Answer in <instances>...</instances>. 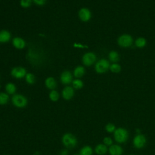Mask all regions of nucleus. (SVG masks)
<instances>
[{
    "instance_id": "obj_1",
    "label": "nucleus",
    "mask_w": 155,
    "mask_h": 155,
    "mask_svg": "<svg viewBox=\"0 0 155 155\" xmlns=\"http://www.w3.org/2000/svg\"><path fill=\"white\" fill-rule=\"evenodd\" d=\"M114 139L119 143H123L127 141L129 134L127 129L122 127H119L116 129L113 133Z\"/></svg>"
},
{
    "instance_id": "obj_2",
    "label": "nucleus",
    "mask_w": 155,
    "mask_h": 155,
    "mask_svg": "<svg viewBox=\"0 0 155 155\" xmlns=\"http://www.w3.org/2000/svg\"><path fill=\"white\" fill-rule=\"evenodd\" d=\"M62 144L68 148H72L76 146L78 143L77 138L71 133H65L62 137Z\"/></svg>"
},
{
    "instance_id": "obj_3",
    "label": "nucleus",
    "mask_w": 155,
    "mask_h": 155,
    "mask_svg": "<svg viewBox=\"0 0 155 155\" xmlns=\"http://www.w3.org/2000/svg\"><path fill=\"white\" fill-rule=\"evenodd\" d=\"M12 102L14 106L19 108L25 107L28 104V100L26 97L20 94H14L12 97Z\"/></svg>"
},
{
    "instance_id": "obj_4",
    "label": "nucleus",
    "mask_w": 155,
    "mask_h": 155,
    "mask_svg": "<svg viewBox=\"0 0 155 155\" xmlns=\"http://www.w3.org/2000/svg\"><path fill=\"white\" fill-rule=\"evenodd\" d=\"M133 42V39L130 35L124 34L120 35L117 39L118 45L123 48H128L131 46Z\"/></svg>"
},
{
    "instance_id": "obj_5",
    "label": "nucleus",
    "mask_w": 155,
    "mask_h": 155,
    "mask_svg": "<svg viewBox=\"0 0 155 155\" xmlns=\"http://www.w3.org/2000/svg\"><path fill=\"white\" fill-rule=\"evenodd\" d=\"M147 143V138L145 135L142 133L137 134L133 139V145L137 149L143 148Z\"/></svg>"
},
{
    "instance_id": "obj_6",
    "label": "nucleus",
    "mask_w": 155,
    "mask_h": 155,
    "mask_svg": "<svg viewBox=\"0 0 155 155\" xmlns=\"http://www.w3.org/2000/svg\"><path fill=\"white\" fill-rule=\"evenodd\" d=\"M110 64L105 59H101L99 60L95 64V70L97 73H104L110 69Z\"/></svg>"
},
{
    "instance_id": "obj_7",
    "label": "nucleus",
    "mask_w": 155,
    "mask_h": 155,
    "mask_svg": "<svg viewBox=\"0 0 155 155\" xmlns=\"http://www.w3.org/2000/svg\"><path fill=\"white\" fill-rule=\"evenodd\" d=\"M82 63L85 66H91L96 61V56L94 53L88 52L85 53L82 58Z\"/></svg>"
},
{
    "instance_id": "obj_8",
    "label": "nucleus",
    "mask_w": 155,
    "mask_h": 155,
    "mask_svg": "<svg viewBox=\"0 0 155 155\" xmlns=\"http://www.w3.org/2000/svg\"><path fill=\"white\" fill-rule=\"evenodd\" d=\"M25 68L22 67H16L12 69L11 75L16 79H21L24 78L27 74Z\"/></svg>"
},
{
    "instance_id": "obj_9",
    "label": "nucleus",
    "mask_w": 155,
    "mask_h": 155,
    "mask_svg": "<svg viewBox=\"0 0 155 155\" xmlns=\"http://www.w3.org/2000/svg\"><path fill=\"white\" fill-rule=\"evenodd\" d=\"M78 16L82 21L87 22L90 21L91 18V13L88 8L83 7L79 10L78 12Z\"/></svg>"
},
{
    "instance_id": "obj_10",
    "label": "nucleus",
    "mask_w": 155,
    "mask_h": 155,
    "mask_svg": "<svg viewBox=\"0 0 155 155\" xmlns=\"http://www.w3.org/2000/svg\"><path fill=\"white\" fill-rule=\"evenodd\" d=\"M74 94V88L70 86L65 87L62 91V96L65 100H70L73 98Z\"/></svg>"
},
{
    "instance_id": "obj_11",
    "label": "nucleus",
    "mask_w": 155,
    "mask_h": 155,
    "mask_svg": "<svg viewBox=\"0 0 155 155\" xmlns=\"http://www.w3.org/2000/svg\"><path fill=\"white\" fill-rule=\"evenodd\" d=\"M60 80L63 84H70L73 81V76L71 72L68 70L64 71L61 74Z\"/></svg>"
},
{
    "instance_id": "obj_12",
    "label": "nucleus",
    "mask_w": 155,
    "mask_h": 155,
    "mask_svg": "<svg viewBox=\"0 0 155 155\" xmlns=\"http://www.w3.org/2000/svg\"><path fill=\"white\" fill-rule=\"evenodd\" d=\"M123 151L122 147L117 144H113L108 148L110 155H122Z\"/></svg>"
},
{
    "instance_id": "obj_13",
    "label": "nucleus",
    "mask_w": 155,
    "mask_h": 155,
    "mask_svg": "<svg viewBox=\"0 0 155 155\" xmlns=\"http://www.w3.org/2000/svg\"><path fill=\"white\" fill-rule=\"evenodd\" d=\"M12 44L15 48L19 49V50L23 49L25 47V45H26V43H25V41H24V39H23L22 38H21L20 37L14 38L12 40Z\"/></svg>"
},
{
    "instance_id": "obj_14",
    "label": "nucleus",
    "mask_w": 155,
    "mask_h": 155,
    "mask_svg": "<svg viewBox=\"0 0 155 155\" xmlns=\"http://www.w3.org/2000/svg\"><path fill=\"white\" fill-rule=\"evenodd\" d=\"M11 39L10 33L6 30H0V43L8 42Z\"/></svg>"
},
{
    "instance_id": "obj_15",
    "label": "nucleus",
    "mask_w": 155,
    "mask_h": 155,
    "mask_svg": "<svg viewBox=\"0 0 155 155\" xmlns=\"http://www.w3.org/2000/svg\"><path fill=\"white\" fill-rule=\"evenodd\" d=\"M45 87L51 90H54L57 86V83L56 80L53 77H48L45 80Z\"/></svg>"
},
{
    "instance_id": "obj_16",
    "label": "nucleus",
    "mask_w": 155,
    "mask_h": 155,
    "mask_svg": "<svg viewBox=\"0 0 155 155\" xmlns=\"http://www.w3.org/2000/svg\"><path fill=\"white\" fill-rule=\"evenodd\" d=\"M108 151L107 146L104 145V143H99L97 144L95 148L94 151L98 155H104Z\"/></svg>"
},
{
    "instance_id": "obj_17",
    "label": "nucleus",
    "mask_w": 155,
    "mask_h": 155,
    "mask_svg": "<svg viewBox=\"0 0 155 155\" xmlns=\"http://www.w3.org/2000/svg\"><path fill=\"white\" fill-rule=\"evenodd\" d=\"M28 59L32 62L37 64L38 61H39V56L40 55L38 54V53L36 52H33L32 50H30L28 54Z\"/></svg>"
},
{
    "instance_id": "obj_18",
    "label": "nucleus",
    "mask_w": 155,
    "mask_h": 155,
    "mask_svg": "<svg viewBox=\"0 0 155 155\" xmlns=\"http://www.w3.org/2000/svg\"><path fill=\"white\" fill-rule=\"evenodd\" d=\"M85 68L84 67L82 66H78L76 67L73 71V75L77 78H80L81 77H82L84 74H85Z\"/></svg>"
},
{
    "instance_id": "obj_19",
    "label": "nucleus",
    "mask_w": 155,
    "mask_h": 155,
    "mask_svg": "<svg viewBox=\"0 0 155 155\" xmlns=\"http://www.w3.org/2000/svg\"><path fill=\"white\" fill-rule=\"evenodd\" d=\"M93 152V149L90 146L85 145L81 149L79 155H92Z\"/></svg>"
},
{
    "instance_id": "obj_20",
    "label": "nucleus",
    "mask_w": 155,
    "mask_h": 155,
    "mask_svg": "<svg viewBox=\"0 0 155 155\" xmlns=\"http://www.w3.org/2000/svg\"><path fill=\"white\" fill-rule=\"evenodd\" d=\"M5 89L6 92L8 94H13L15 93V92L16 91V87L14 84H13L12 82H9L5 85Z\"/></svg>"
},
{
    "instance_id": "obj_21",
    "label": "nucleus",
    "mask_w": 155,
    "mask_h": 155,
    "mask_svg": "<svg viewBox=\"0 0 155 155\" xmlns=\"http://www.w3.org/2000/svg\"><path fill=\"white\" fill-rule=\"evenodd\" d=\"M108 58L110 61L114 63H116V62L119 60V53L114 50H112L108 54Z\"/></svg>"
},
{
    "instance_id": "obj_22",
    "label": "nucleus",
    "mask_w": 155,
    "mask_h": 155,
    "mask_svg": "<svg viewBox=\"0 0 155 155\" xmlns=\"http://www.w3.org/2000/svg\"><path fill=\"white\" fill-rule=\"evenodd\" d=\"M147 44V40L143 37H139L135 41V45L137 48H143Z\"/></svg>"
},
{
    "instance_id": "obj_23",
    "label": "nucleus",
    "mask_w": 155,
    "mask_h": 155,
    "mask_svg": "<svg viewBox=\"0 0 155 155\" xmlns=\"http://www.w3.org/2000/svg\"><path fill=\"white\" fill-rule=\"evenodd\" d=\"M48 97L51 101L56 102L57 101H58L59 98V94L56 90H51V91L50 92Z\"/></svg>"
},
{
    "instance_id": "obj_24",
    "label": "nucleus",
    "mask_w": 155,
    "mask_h": 155,
    "mask_svg": "<svg viewBox=\"0 0 155 155\" xmlns=\"http://www.w3.org/2000/svg\"><path fill=\"white\" fill-rule=\"evenodd\" d=\"M72 85H73V87L74 89L79 90V89H81L83 87L84 83L81 79H74L72 81Z\"/></svg>"
},
{
    "instance_id": "obj_25",
    "label": "nucleus",
    "mask_w": 155,
    "mask_h": 155,
    "mask_svg": "<svg viewBox=\"0 0 155 155\" xmlns=\"http://www.w3.org/2000/svg\"><path fill=\"white\" fill-rule=\"evenodd\" d=\"M25 79L27 83L28 84H33L35 82V77L33 74L31 73H27L25 76Z\"/></svg>"
},
{
    "instance_id": "obj_26",
    "label": "nucleus",
    "mask_w": 155,
    "mask_h": 155,
    "mask_svg": "<svg viewBox=\"0 0 155 155\" xmlns=\"http://www.w3.org/2000/svg\"><path fill=\"white\" fill-rule=\"evenodd\" d=\"M9 100V96L7 93H0V105L6 104Z\"/></svg>"
},
{
    "instance_id": "obj_27",
    "label": "nucleus",
    "mask_w": 155,
    "mask_h": 155,
    "mask_svg": "<svg viewBox=\"0 0 155 155\" xmlns=\"http://www.w3.org/2000/svg\"><path fill=\"white\" fill-rule=\"evenodd\" d=\"M110 70L113 73H119V72L120 71L121 67H120V65L119 64H118L117 63H113V64L110 65Z\"/></svg>"
},
{
    "instance_id": "obj_28",
    "label": "nucleus",
    "mask_w": 155,
    "mask_h": 155,
    "mask_svg": "<svg viewBox=\"0 0 155 155\" xmlns=\"http://www.w3.org/2000/svg\"><path fill=\"white\" fill-rule=\"evenodd\" d=\"M116 127L115 126L114 124H112V123H108L107 124L105 125V130L107 132L109 133H113L114 132V131L116 130Z\"/></svg>"
},
{
    "instance_id": "obj_29",
    "label": "nucleus",
    "mask_w": 155,
    "mask_h": 155,
    "mask_svg": "<svg viewBox=\"0 0 155 155\" xmlns=\"http://www.w3.org/2000/svg\"><path fill=\"white\" fill-rule=\"evenodd\" d=\"M31 0H21L20 5L23 8H28L31 5Z\"/></svg>"
},
{
    "instance_id": "obj_30",
    "label": "nucleus",
    "mask_w": 155,
    "mask_h": 155,
    "mask_svg": "<svg viewBox=\"0 0 155 155\" xmlns=\"http://www.w3.org/2000/svg\"><path fill=\"white\" fill-rule=\"evenodd\" d=\"M103 142H104V144L106 146L110 147L111 145H113V140L110 137H105L103 139Z\"/></svg>"
},
{
    "instance_id": "obj_31",
    "label": "nucleus",
    "mask_w": 155,
    "mask_h": 155,
    "mask_svg": "<svg viewBox=\"0 0 155 155\" xmlns=\"http://www.w3.org/2000/svg\"><path fill=\"white\" fill-rule=\"evenodd\" d=\"M33 2L38 5H43L45 4L47 0H32Z\"/></svg>"
},
{
    "instance_id": "obj_32",
    "label": "nucleus",
    "mask_w": 155,
    "mask_h": 155,
    "mask_svg": "<svg viewBox=\"0 0 155 155\" xmlns=\"http://www.w3.org/2000/svg\"><path fill=\"white\" fill-rule=\"evenodd\" d=\"M60 155H68V150H62L60 153H59Z\"/></svg>"
},
{
    "instance_id": "obj_33",
    "label": "nucleus",
    "mask_w": 155,
    "mask_h": 155,
    "mask_svg": "<svg viewBox=\"0 0 155 155\" xmlns=\"http://www.w3.org/2000/svg\"><path fill=\"white\" fill-rule=\"evenodd\" d=\"M136 131L137 134H140V133H140V129L137 128V129H136Z\"/></svg>"
},
{
    "instance_id": "obj_34",
    "label": "nucleus",
    "mask_w": 155,
    "mask_h": 155,
    "mask_svg": "<svg viewBox=\"0 0 155 155\" xmlns=\"http://www.w3.org/2000/svg\"><path fill=\"white\" fill-rule=\"evenodd\" d=\"M33 155H39V151H36V152L33 154Z\"/></svg>"
}]
</instances>
